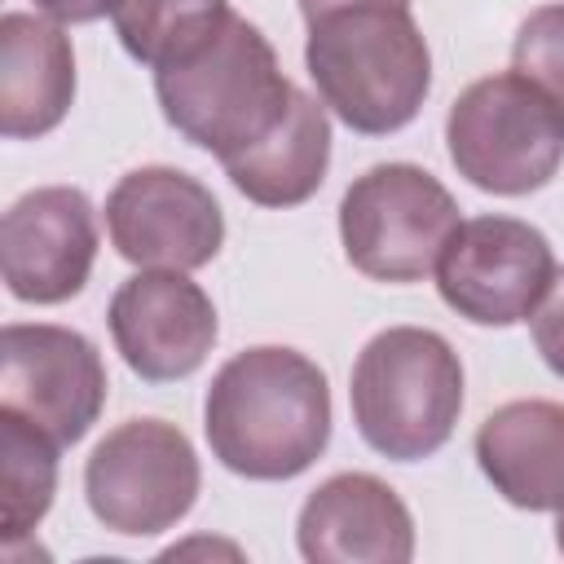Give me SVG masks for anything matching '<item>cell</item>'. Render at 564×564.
Here are the masks:
<instances>
[{
  "label": "cell",
  "mask_w": 564,
  "mask_h": 564,
  "mask_svg": "<svg viewBox=\"0 0 564 564\" xmlns=\"http://www.w3.org/2000/svg\"><path fill=\"white\" fill-rule=\"evenodd\" d=\"M203 432L220 467L247 480H291L330 441V388L317 361L260 344L234 352L203 405Z\"/></svg>",
  "instance_id": "1"
},
{
  "label": "cell",
  "mask_w": 564,
  "mask_h": 564,
  "mask_svg": "<svg viewBox=\"0 0 564 564\" xmlns=\"http://www.w3.org/2000/svg\"><path fill=\"white\" fill-rule=\"evenodd\" d=\"M154 93L163 119L225 163L286 115L295 84L282 75L260 26L229 9L203 40L154 66Z\"/></svg>",
  "instance_id": "2"
},
{
  "label": "cell",
  "mask_w": 564,
  "mask_h": 564,
  "mask_svg": "<svg viewBox=\"0 0 564 564\" xmlns=\"http://www.w3.org/2000/svg\"><path fill=\"white\" fill-rule=\"evenodd\" d=\"M308 79L317 84L322 106L366 137H388L405 128L427 88L432 53L410 9H339L308 22L304 44Z\"/></svg>",
  "instance_id": "3"
},
{
  "label": "cell",
  "mask_w": 564,
  "mask_h": 564,
  "mask_svg": "<svg viewBox=\"0 0 564 564\" xmlns=\"http://www.w3.org/2000/svg\"><path fill=\"white\" fill-rule=\"evenodd\" d=\"M348 397L361 441L392 463H414L454 436L463 361L436 330L388 326L357 352Z\"/></svg>",
  "instance_id": "4"
},
{
  "label": "cell",
  "mask_w": 564,
  "mask_h": 564,
  "mask_svg": "<svg viewBox=\"0 0 564 564\" xmlns=\"http://www.w3.org/2000/svg\"><path fill=\"white\" fill-rule=\"evenodd\" d=\"M445 145L458 176L485 194L520 198L564 163V115L520 70L467 84L445 115Z\"/></svg>",
  "instance_id": "5"
},
{
  "label": "cell",
  "mask_w": 564,
  "mask_h": 564,
  "mask_svg": "<svg viewBox=\"0 0 564 564\" xmlns=\"http://www.w3.org/2000/svg\"><path fill=\"white\" fill-rule=\"evenodd\" d=\"M454 194L414 163H379L361 172L339 203L344 256L375 282H423L458 229Z\"/></svg>",
  "instance_id": "6"
},
{
  "label": "cell",
  "mask_w": 564,
  "mask_h": 564,
  "mask_svg": "<svg viewBox=\"0 0 564 564\" xmlns=\"http://www.w3.org/2000/svg\"><path fill=\"white\" fill-rule=\"evenodd\" d=\"M88 511L119 538H150L185 520L198 498V454L176 423L128 419L84 467Z\"/></svg>",
  "instance_id": "7"
},
{
  "label": "cell",
  "mask_w": 564,
  "mask_h": 564,
  "mask_svg": "<svg viewBox=\"0 0 564 564\" xmlns=\"http://www.w3.org/2000/svg\"><path fill=\"white\" fill-rule=\"evenodd\" d=\"M555 282V251L542 229L516 216L463 220L436 260L441 300L476 326L529 322Z\"/></svg>",
  "instance_id": "8"
},
{
  "label": "cell",
  "mask_w": 564,
  "mask_h": 564,
  "mask_svg": "<svg viewBox=\"0 0 564 564\" xmlns=\"http://www.w3.org/2000/svg\"><path fill=\"white\" fill-rule=\"evenodd\" d=\"M0 405L26 414L57 445H75L106 405L101 352L70 326L9 322L0 330Z\"/></svg>",
  "instance_id": "9"
},
{
  "label": "cell",
  "mask_w": 564,
  "mask_h": 564,
  "mask_svg": "<svg viewBox=\"0 0 564 564\" xmlns=\"http://www.w3.org/2000/svg\"><path fill=\"white\" fill-rule=\"evenodd\" d=\"M110 247L137 269H203L225 242V216L212 189L176 167H137L106 194Z\"/></svg>",
  "instance_id": "10"
},
{
  "label": "cell",
  "mask_w": 564,
  "mask_h": 564,
  "mask_svg": "<svg viewBox=\"0 0 564 564\" xmlns=\"http://www.w3.org/2000/svg\"><path fill=\"white\" fill-rule=\"evenodd\" d=\"M97 260V216L84 189L44 185L0 220V273L22 304H62L84 291Z\"/></svg>",
  "instance_id": "11"
},
{
  "label": "cell",
  "mask_w": 564,
  "mask_h": 564,
  "mask_svg": "<svg viewBox=\"0 0 564 564\" xmlns=\"http://www.w3.org/2000/svg\"><path fill=\"white\" fill-rule=\"evenodd\" d=\"M106 317L119 357L145 383L194 375L216 344V308L207 291L176 269H141L119 282Z\"/></svg>",
  "instance_id": "12"
},
{
  "label": "cell",
  "mask_w": 564,
  "mask_h": 564,
  "mask_svg": "<svg viewBox=\"0 0 564 564\" xmlns=\"http://www.w3.org/2000/svg\"><path fill=\"white\" fill-rule=\"evenodd\" d=\"M295 538L308 564H405L414 555L410 507L366 471L322 480L300 507Z\"/></svg>",
  "instance_id": "13"
},
{
  "label": "cell",
  "mask_w": 564,
  "mask_h": 564,
  "mask_svg": "<svg viewBox=\"0 0 564 564\" xmlns=\"http://www.w3.org/2000/svg\"><path fill=\"white\" fill-rule=\"evenodd\" d=\"M476 463L485 480L520 511L564 507V405L507 401L476 427Z\"/></svg>",
  "instance_id": "14"
},
{
  "label": "cell",
  "mask_w": 564,
  "mask_h": 564,
  "mask_svg": "<svg viewBox=\"0 0 564 564\" xmlns=\"http://www.w3.org/2000/svg\"><path fill=\"white\" fill-rule=\"evenodd\" d=\"M75 101V53L62 22L40 13L0 18V132L9 141L53 132Z\"/></svg>",
  "instance_id": "15"
},
{
  "label": "cell",
  "mask_w": 564,
  "mask_h": 564,
  "mask_svg": "<svg viewBox=\"0 0 564 564\" xmlns=\"http://www.w3.org/2000/svg\"><path fill=\"white\" fill-rule=\"evenodd\" d=\"M330 163V119L317 97L295 88L286 115L247 150L229 154L220 167L238 194L260 207H295L317 194Z\"/></svg>",
  "instance_id": "16"
},
{
  "label": "cell",
  "mask_w": 564,
  "mask_h": 564,
  "mask_svg": "<svg viewBox=\"0 0 564 564\" xmlns=\"http://www.w3.org/2000/svg\"><path fill=\"white\" fill-rule=\"evenodd\" d=\"M57 441L26 414L0 405V516L4 542H22L53 507L57 494Z\"/></svg>",
  "instance_id": "17"
},
{
  "label": "cell",
  "mask_w": 564,
  "mask_h": 564,
  "mask_svg": "<svg viewBox=\"0 0 564 564\" xmlns=\"http://www.w3.org/2000/svg\"><path fill=\"white\" fill-rule=\"evenodd\" d=\"M229 13L225 0H119L115 35L141 66H163L167 57L185 53Z\"/></svg>",
  "instance_id": "18"
},
{
  "label": "cell",
  "mask_w": 564,
  "mask_h": 564,
  "mask_svg": "<svg viewBox=\"0 0 564 564\" xmlns=\"http://www.w3.org/2000/svg\"><path fill=\"white\" fill-rule=\"evenodd\" d=\"M511 62L564 115V4H542L520 22L516 44H511Z\"/></svg>",
  "instance_id": "19"
},
{
  "label": "cell",
  "mask_w": 564,
  "mask_h": 564,
  "mask_svg": "<svg viewBox=\"0 0 564 564\" xmlns=\"http://www.w3.org/2000/svg\"><path fill=\"white\" fill-rule=\"evenodd\" d=\"M533 344H538L542 361L564 379V269H555L551 291L533 308Z\"/></svg>",
  "instance_id": "20"
},
{
  "label": "cell",
  "mask_w": 564,
  "mask_h": 564,
  "mask_svg": "<svg viewBox=\"0 0 564 564\" xmlns=\"http://www.w3.org/2000/svg\"><path fill=\"white\" fill-rule=\"evenodd\" d=\"M35 9L53 22H97L119 9V0H35Z\"/></svg>",
  "instance_id": "21"
},
{
  "label": "cell",
  "mask_w": 564,
  "mask_h": 564,
  "mask_svg": "<svg viewBox=\"0 0 564 564\" xmlns=\"http://www.w3.org/2000/svg\"><path fill=\"white\" fill-rule=\"evenodd\" d=\"M370 4L410 9V0H300V13H304V22H317V18H326V13H339V9H370Z\"/></svg>",
  "instance_id": "22"
},
{
  "label": "cell",
  "mask_w": 564,
  "mask_h": 564,
  "mask_svg": "<svg viewBox=\"0 0 564 564\" xmlns=\"http://www.w3.org/2000/svg\"><path fill=\"white\" fill-rule=\"evenodd\" d=\"M555 546H560V555H564V507L555 511Z\"/></svg>",
  "instance_id": "23"
}]
</instances>
